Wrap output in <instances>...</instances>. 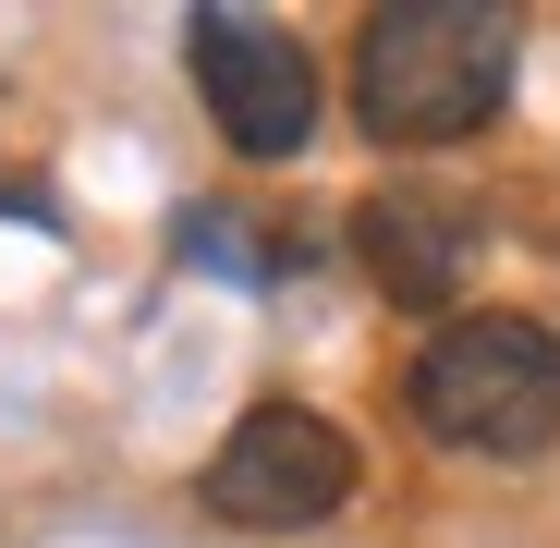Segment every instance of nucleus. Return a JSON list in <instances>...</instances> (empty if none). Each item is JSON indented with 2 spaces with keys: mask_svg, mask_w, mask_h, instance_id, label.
Wrapping results in <instances>:
<instances>
[{
  "mask_svg": "<svg viewBox=\"0 0 560 548\" xmlns=\"http://www.w3.org/2000/svg\"><path fill=\"white\" fill-rule=\"evenodd\" d=\"M524 61V13L500 0H390L353 37V110L378 147H463L488 135Z\"/></svg>",
  "mask_w": 560,
  "mask_h": 548,
  "instance_id": "1",
  "label": "nucleus"
},
{
  "mask_svg": "<svg viewBox=\"0 0 560 548\" xmlns=\"http://www.w3.org/2000/svg\"><path fill=\"white\" fill-rule=\"evenodd\" d=\"M415 427L439 451H476V464H536L560 439V329L548 317H439L415 378H402Z\"/></svg>",
  "mask_w": 560,
  "mask_h": 548,
  "instance_id": "2",
  "label": "nucleus"
},
{
  "mask_svg": "<svg viewBox=\"0 0 560 548\" xmlns=\"http://www.w3.org/2000/svg\"><path fill=\"white\" fill-rule=\"evenodd\" d=\"M196 500H208L220 524H244V536H305V524H329V512L353 500V439H341L329 415H305V403H256V415L208 451Z\"/></svg>",
  "mask_w": 560,
  "mask_h": 548,
  "instance_id": "3",
  "label": "nucleus"
},
{
  "mask_svg": "<svg viewBox=\"0 0 560 548\" xmlns=\"http://www.w3.org/2000/svg\"><path fill=\"white\" fill-rule=\"evenodd\" d=\"M183 61H196V98L220 110V147L232 159H293L317 135V61L293 25H268V13H196L183 25Z\"/></svg>",
  "mask_w": 560,
  "mask_h": 548,
  "instance_id": "4",
  "label": "nucleus"
},
{
  "mask_svg": "<svg viewBox=\"0 0 560 548\" xmlns=\"http://www.w3.org/2000/svg\"><path fill=\"white\" fill-rule=\"evenodd\" d=\"M353 256L378 268V293L439 317L463 305V281H476V256H488V220L439 196V183H378V196H353Z\"/></svg>",
  "mask_w": 560,
  "mask_h": 548,
  "instance_id": "5",
  "label": "nucleus"
},
{
  "mask_svg": "<svg viewBox=\"0 0 560 548\" xmlns=\"http://www.w3.org/2000/svg\"><path fill=\"white\" fill-rule=\"evenodd\" d=\"M171 256L220 268V281H280V268H305V244H280V232H244V208H220V196H196V208L171 220Z\"/></svg>",
  "mask_w": 560,
  "mask_h": 548,
  "instance_id": "6",
  "label": "nucleus"
}]
</instances>
